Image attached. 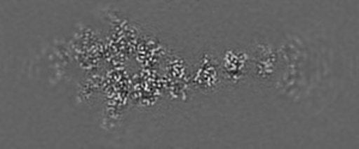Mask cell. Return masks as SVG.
<instances>
[{
	"label": "cell",
	"mask_w": 359,
	"mask_h": 149,
	"mask_svg": "<svg viewBox=\"0 0 359 149\" xmlns=\"http://www.w3.org/2000/svg\"><path fill=\"white\" fill-rule=\"evenodd\" d=\"M248 49L250 52L249 80L259 86L273 84L280 69L279 50L273 42L264 37H255Z\"/></svg>",
	"instance_id": "6da1fadb"
},
{
	"label": "cell",
	"mask_w": 359,
	"mask_h": 149,
	"mask_svg": "<svg viewBox=\"0 0 359 149\" xmlns=\"http://www.w3.org/2000/svg\"><path fill=\"white\" fill-rule=\"evenodd\" d=\"M224 86L238 89L249 80L250 52L245 47H228L218 57Z\"/></svg>",
	"instance_id": "7a4b0ae2"
},
{
	"label": "cell",
	"mask_w": 359,
	"mask_h": 149,
	"mask_svg": "<svg viewBox=\"0 0 359 149\" xmlns=\"http://www.w3.org/2000/svg\"><path fill=\"white\" fill-rule=\"evenodd\" d=\"M193 87L203 94L218 92L223 85L219 62L216 54L203 52L194 64L192 73Z\"/></svg>",
	"instance_id": "3957f363"
}]
</instances>
